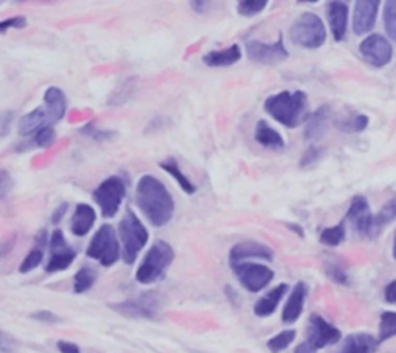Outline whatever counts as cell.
Instances as JSON below:
<instances>
[{
	"label": "cell",
	"mask_w": 396,
	"mask_h": 353,
	"mask_svg": "<svg viewBox=\"0 0 396 353\" xmlns=\"http://www.w3.org/2000/svg\"><path fill=\"white\" fill-rule=\"evenodd\" d=\"M136 203L154 228H164L173 220L176 203L165 184L156 176L143 174L136 187Z\"/></svg>",
	"instance_id": "obj_1"
},
{
	"label": "cell",
	"mask_w": 396,
	"mask_h": 353,
	"mask_svg": "<svg viewBox=\"0 0 396 353\" xmlns=\"http://www.w3.org/2000/svg\"><path fill=\"white\" fill-rule=\"evenodd\" d=\"M264 111L286 128H297L306 120L308 95L303 90H283L266 98Z\"/></svg>",
	"instance_id": "obj_2"
},
{
	"label": "cell",
	"mask_w": 396,
	"mask_h": 353,
	"mask_svg": "<svg viewBox=\"0 0 396 353\" xmlns=\"http://www.w3.org/2000/svg\"><path fill=\"white\" fill-rule=\"evenodd\" d=\"M174 262V249L170 243L157 240L149 248L146 255L143 257L140 266L137 268L136 280L141 285H151L164 279L168 268Z\"/></svg>",
	"instance_id": "obj_3"
},
{
	"label": "cell",
	"mask_w": 396,
	"mask_h": 353,
	"mask_svg": "<svg viewBox=\"0 0 396 353\" xmlns=\"http://www.w3.org/2000/svg\"><path fill=\"white\" fill-rule=\"evenodd\" d=\"M119 237L122 241V257L126 265L136 262L141 249L146 246L149 240V232L140 218L131 209L126 210L124 216L119 224Z\"/></svg>",
	"instance_id": "obj_4"
},
{
	"label": "cell",
	"mask_w": 396,
	"mask_h": 353,
	"mask_svg": "<svg viewBox=\"0 0 396 353\" xmlns=\"http://www.w3.org/2000/svg\"><path fill=\"white\" fill-rule=\"evenodd\" d=\"M342 339L341 330L330 324L322 316L311 315L306 330V339L294 353H317L328 346H334Z\"/></svg>",
	"instance_id": "obj_5"
},
{
	"label": "cell",
	"mask_w": 396,
	"mask_h": 353,
	"mask_svg": "<svg viewBox=\"0 0 396 353\" xmlns=\"http://www.w3.org/2000/svg\"><path fill=\"white\" fill-rule=\"evenodd\" d=\"M291 41L301 48H320L326 41L323 21L314 13H303L291 27Z\"/></svg>",
	"instance_id": "obj_6"
},
{
	"label": "cell",
	"mask_w": 396,
	"mask_h": 353,
	"mask_svg": "<svg viewBox=\"0 0 396 353\" xmlns=\"http://www.w3.org/2000/svg\"><path fill=\"white\" fill-rule=\"evenodd\" d=\"M120 243L117 232L111 224L100 226V229L92 237L86 249V255L97 260L100 265L106 268L115 265L120 258Z\"/></svg>",
	"instance_id": "obj_7"
},
{
	"label": "cell",
	"mask_w": 396,
	"mask_h": 353,
	"mask_svg": "<svg viewBox=\"0 0 396 353\" xmlns=\"http://www.w3.org/2000/svg\"><path fill=\"white\" fill-rule=\"evenodd\" d=\"M103 218H114L126 198V182L120 176H109L92 193Z\"/></svg>",
	"instance_id": "obj_8"
},
{
	"label": "cell",
	"mask_w": 396,
	"mask_h": 353,
	"mask_svg": "<svg viewBox=\"0 0 396 353\" xmlns=\"http://www.w3.org/2000/svg\"><path fill=\"white\" fill-rule=\"evenodd\" d=\"M48 249L50 258L46 266V271L48 274L69 270L70 265L75 262V258H77V251L69 245V241L65 240V235L60 229L53 231L52 235H50Z\"/></svg>",
	"instance_id": "obj_9"
},
{
	"label": "cell",
	"mask_w": 396,
	"mask_h": 353,
	"mask_svg": "<svg viewBox=\"0 0 396 353\" xmlns=\"http://www.w3.org/2000/svg\"><path fill=\"white\" fill-rule=\"evenodd\" d=\"M114 312L131 319H156L159 315L160 300L154 293H145L137 299H128L111 304Z\"/></svg>",
	"instance_id": "obj_10"
},
{
	"label": "cell",
	"mask_w": 396,
	"mask_h": 353,
	"mask_svg": "<svg viewBox=\"0 0 396 353\" xmlns=\"http://www.w3.org/2000/svg\"><path fill=\"white\" fill-rule=\"evenodd\" d=\"M232 270L235 275L238 277L240 283L249 293H258L261 290H264L274 279V271L271 268L259 263H250V262L235 263L232 265Z\"/></svg>",
	"instance_id": "obj_11"
},
{
	"label": "cell",
	"mask_w": 396,
	"mask_h": 353,
	"mask_svg": "<svg viewBox=\"0 0 396 353\" xmlns=\"http://www.w3.org/2000/svg\"><path fill=\"white\" fill-rule=\"evenodd\" d=\"M246 53L250 61L264 65H277L289 58V52L284 47L283 35L278 36L274 44H266L261 41H247Z\"/></svg>",
	"instance_id": "obj_12"
},
{
	"label": "cell",
	"mask_w": 396,
	"mask_h": 353,
	"mask_svg": "<svg viewBox=\"0 0 396 353\" xmlns=\"http://www.w3.org/2000/svg\"><path fill=\"white\" fill-rule=\"evenodd\" d=\"M359 53L373 67H384L392 61L393 46L382 35H370L359 46Z\"/></svg>",
	"instance_id": "obj_13"
},
{
	"label": "cell",
	"mask_w": 396,
	"mask_h": 353,
	"mask_svg": "<svg viewBox=\"0 0 396 353\" xmlns=\"http://www.w3.org/2000/svg\"><path fill=\"white\" fill-rule=\"evenodd\" d=\"M347 220H350L353 228H355L360 235L372 238L373 214L372 210H370V204L365 196L356 195L351 199L347 212Z\"/></svg>",
	"instance_id": "obj_14"
},
{
	"label": "cell",
	"mask_w": 396,
	"mask_h": 353,
	"mask_svg": "<svg viewBox=\"0 0 396 353\" xmlns=\"http://www.w3.org/2000/svg\"><path fill=\"white\" fill-rule=\"evenodd\" d=\"M381 2L378 0H358L355 4V13H353V30L358 36L367 35L373 30L378 11Z\"/></svg>",
	"instance_id": "obj_15"
},
{
	"label": "cell",
	"mask_w": 396,
	"mask_h": 353,
	"mask_svg": "<svg viewBox=\"0 0 396 353\" xmlns=\"http://www.w3.org/2000/svg\"><path fill=\"white\" fill-rule=\"evenodd\" d=\"M230 265L242 263L249 258H261V260H272V249L258 241H242L235 245L230 251Z\"/></svg>",
	"instance_id": "obj_16"
},
{
	"label": "cell",
	"mask_w": 396,
	"mask_h": 353,
	"mask_svg": "<svg viewBox=\"0 0 396 353\" xmlns=\"http://www.w3.org/2000/svg\"><path fill=\"white\" fill-rule=\"evenodd\" d=\"M328 21H330V28L334 41L342 42L347 36L348 27V5L339 0H333L328 4Z\"/></svg>",
	"instance_id": "obj_17"
},
{
	"label": "cell",
	"mask_w": 396,
	"mask_h": 353,
	"mask_svg": "<svg viewBox=\"0 0 396 353\" xmlns=\"http://www.w3.org/2000/svg\"><path fill=\"white\" fill-rule=\"evenodd\" d=\"M44 109L48 115V123L53 126L60 123L67 112V98L60 88H48L44 94Z\"/></svg>",
	"instance_id": "obj_18"
},
{
	"label": "cell",
	"mask_w": 396,
	"mask_h": 353,
	"mask_svg": "<svg viewBox=\"0 0 396 353\" xmlns=\"http://www.w3.org/2000/svg\"><path fill=\"white\" fill-rule=\"evenodd\" d=\"M331 120V107L330 106H320L317 111H314L305 120V139L306 140H319L325 136L328 130V125Z\"/></svg>",
	"instance_id": "obj_19"
},
{
	"label": "cell",
	"mask_w": 396,
	"mask_h": 353,
	"mask_svg": "<svg viewBox=\"0 0 396 353\" xmlns=\"http://www.w3.org/2000/svg\"><path fill=\"white\" fill-rule=\"evenodd\" d=\"M97 221V212L90 204L80 203L75 207L70 221V231L75 237H86Z\"/></svg>",
	"instance_id": "obj_20"
},
{
	"label": "cell",
	"mask_w": 396,
	"mask_h": 353,
	"mask_svg": "<svg viewBox=\"0 0 396 353\" xmlns=\"http://www.w3.org/2000/svg\"><path fill=\"white\" fill-rule=\"evenodd\" d=\"M306 294H308V288L305 282L296 283V287L292 288V293L289 294V299L286 302L282 313V319L284 324H294L299 321V317L303 313V305H305Z\"/></svg>",
	"instance_id": "obj_21"
},
{
	"label": "cell",
	"mask_w": 396,
	"mask_h": 353,
	"mask_svg": "<svg viewBox=\"0 0 396 353\" xmlns=\"http://www.w3.org/2000/svg\"><path fill=\"white\" fill-rule=\"evenodd\" d=\"M242 58L241 47L238 44H232L221 50H212L202 58V63L208 67H229L237 64Z\"/></svg>",
	"instance_id": "obj_22"
},
{
	"label": "cell",
	"mask_w": 396,
	"mask_h": 353,
	"mask_svg": "<svg viewBox=\"0 0 396 353\" xmlns=\"http://www.w3.org/2000/svg\"><path fill=\"white\" fill-rule=\"evenodd\" d=\"M289 287L286 283L277 285L275 288H272L267 294H264L263 297H259L258 302L254 307V313L258 317H267L275 313V310L278 308V304H280L282 299L284 297V294L288 293Z\"/></svg>",
	"instance_id": "obj_23"
},
{
	"label": "cell",
	"mask_w": 396,
	"mask_h": 353,
	"mask_svg": "<svg viewBox=\"0 0 396 353\" xmlns=\"http://www.w3.org/2000/svg\"><path fill=\"white\" fill-rule=\"evenodd\" d=\"M378 346L379 344L372 334L353 333L343 339L339 353H375Z\"/></svg>",
	"instance_id": "obj_24"
},
{
	"label": "cell",
	"mask_w": 396,
	"mask_h": 353,
	"mask_svg": "<svg viewBox=\"0 0 396 353\" xmlns=\"http://www.w3.org/2000/svg\"><path fill=\"white\" fill-rule=\"evenodd\" d=\"M50 126L48 123V115L44 107H36L31 112L25 114L19 120L18 125V132L21 136H31V134L38 132L39 130Z\"/></svg>",
	"instance_id": "obj_25"
},
{
	"label": "cell",
	"mask_w": 396,
	"mask_h": 353,
	"mask_svg": "<svg viewBox=\"0 0 396 353\" xmlns=\"http://www.w3.org/2000/svg\"><path fill=\"white\" fill-rule=\"evenodd\" d=\"M255 140L261 147L271 149H284V139L266 120H259L255 126Z\"/></svg>",
	"instance_id": "obj_26"
},
{
	"label": "cell",
	"mask_w": 396,
	"mask_h": 353,
	"mask_svg": "<svg viewBox=\"0 0 396 353\" xmlns=\"http://www.w3.org/2000/svg\"><path fill=\"white\" fill-rule=\"evenodd\" d=\"M159 165H160V168H162V170H165L168 174L173 176V178L176 179V182L179 184V187L185 193H187V195H195L198 187L190 181V178H188L187 174H183V172L181 170V167L178 164V159H176V157H166L165 161H162Z\"/></svg>",
	"instance_id": "obj_27"
},
{
	"label": "cell",
	"mask_w": 396,
	"mask_h": 353,
	"mask_svg": "<svg viewBox=\"0 0 396 353\" xmlns=\"http://www.w3.org/2000/svg\"><path fill=\"white\" fill-rule=\"evenodd\" d=\"M396 220V196L387 201L381 207V210L376 215H373V228H372V238L381 233V231Z\"/></svg>",
	"instance_id": "obj_28"
},
{
	"label": "cell",
	"mask_w": 396,
	"mask_h": 353,
	"mask_svg": "<svg viewBox=\"0 0 396 353\" xmlns=\"http://www.w3.org/2000/svg\"><path fill=\"white\" fill-rule=\"evenodd\" d=\"M97 280V271L92 266H82L73 277V291L82 294L89 291Z\"/></svg>",
	"instance_id": "obj_29"
},
{
	"label": "cell",
	"mask_w": 396,
	"mask_h": 353,
	"mask_svg": "<svg viewBox=\"0 0 396 353\" xmlns=\"http://www.w3.org/2000/svg\"><path fill=\"white\" fill-rule=\"evenodd\" d=\"M347 237V232H345V221H341L339 224L333 226V228H326L320 233V243L325 246L336 248L342 245Z\"/></svg>",
	"instance_id": "obj_30"
},
{
	"label": "cell",
	"mask_w": 396,
	"mask_h": 353,
	"mask_svg": "<svg viewBox=\"0 0 396 353\" xmlns=\"http://www.w3.org/2000/svg\"><path fill=\"white\" fill-rule=\"evenodd\" d=\"M396 336V312H384L379 321V333H378V344H381L387 339L395 338Z\"/></svg>",
	"instance_id": "obj_31"
},
{
	"label": "cell",
	"mask_w": 396,
	"mask_h": 353,
	"mask_svg": "<svg viewBox=\"0 0 396 353\" xmlns=\"http://www.w3.org/2000/svg\"><path fill=\"white\" fill-rule=\"evenodd\" d=\"M55 140H56L55 128L53 126H46V128H42L38 132L33 134L31 140L27 144L28 147L25 149H28L30 147L31 148H50L55 144Z\"/></svg>",
	"instance_id": "obj_32"
},
{
	"label": "cell",
	"mask_w": 396,
	"mask_h": 353,
	"mask_svg": "<svg viewBox=\"0 0 396 353\" xmlns=\"http://www.w3.org/2000/svg\"><path fill=\"white\" fill-rule=\"evenodd\" d=\"M296 336H297L296 330H283L280 333H277L267 341V349L272 353H282L283 350H286L291 346L294 339H296Z\"/></svg>",
	"instance_id": "obj_33"
},
{
	"label": "cell",
	"mask_w": 396,
	"mask_h": 353,
	"mask_svg": "<svg viewBox=\"0 0 396 353\" xmlns=\"http://www.w3.org/2000/svg\"><path fill=\"white\" fill-rule=\"evenodd\" d=\"M136 81V78H128V80H124L120 83V86L117 88L112 94H111V98H109V102L107 105L109 106H122L123 103L128 102V98L131 97L132 94V89H134V83Z\"/></svg>",
	"instance_id": "obj_34"
},
{
	"label": "cell",
	"mask_w": 396,
	"mask_h": 353,
	"mask_svg": "<svg viewBox=\"0 0 396 353\" xmlns=\"http://www.w3.org/2000/svg\"><path fill=\"white\" fill-rule=\"evenodd\" d=\"M42 260H44V248L35 246L28 252L27 257L22 260V263L19 266V273L21 274L31 273L33 270H36V268L42 263Z\"/></svg>",
	"instance_id": "obj_35"
},
{
	"label": "cell",
	"mask_w": 396,
	"mask_h": 353,
	"mask_svg": "<svg viewBox=\"0 0 396 353\" xmlns=\"http://www.w3.org/2000/svg\"><path fill=\"white\" fill-rule=\"evenodd\" d=\"M80 132L82 134V136H86V137L95 140V142H100V144H103V142H107V140H112L115 137L114 131L100 130V128H97L94 122L84 125Z\"/></svg>",
	"instance_id": "obj_36"
},
{
	"label": "cell",
	"mask_w": 396,
	"mask_h": 353,
	"mask_svg": "<svg viewBox=\"0 0 396 353\" xmlns=\"http://www.w3.org/2000/svg\"><path fill=\"white\" fill-rule=\"evenodd\" d=\"M384 27L385 33L396 42V0H390L384 8Z\"/></svg>",
	"instance_id": "obj_37"
},
{
	"label": "cell",
	"mask_w": 396,
	"mask_h": 353,
	"mask_svg": "<svg viewBox=\"0 0 396 353\" xmlns=\"http://www.w3.org/2000/svg\"><path fill=\"white\" fill-rule=\"evenodd\" d=\"M267 0H242L238 4V13L244 18H254V16L264 11Z\"/></svg>",
	"instance_id": "obj_38"
},
{
	"label": "cell",
	"mask_w": 396,
	"mask_h": 353,
	"mask_svg": "<svg viewBox=\"0 0 396 353\" xmlns=\"http://www.w3.org/2000/svg\"><path fill=\"white\" fill-rule=\"evenodd\" d=\"M325 154V149L319 145H311L305 153H303L301 159H300V167L301 168H309V167H314L320 159L323 157Z\"/></svg>",
	"instance_id": "obj_39"
},
{
	"label": "cell",
	"mask_w": 396,
	"mask_h": 353,
	"mask_svg": "<svg viewBox=\"0 0 396 353\" xmlns=\"http://www.w3.org/2000/svg\"><path fill=\"white\" fill-rule=\"evenodd\" d=\"M27 18L25 16H13V18H8V19H4V21H0V35H4V33H6L10 28H25L27 27Z\"/></svg>",
	"instance_id": "obj_40"
},
{
	"label": "cell",
	"mask_w": 396,
	"mask_h": 353,
	"mask_svg": "<svg viewBox=\"0 0 396 353\" xmlns=\"http://www.w3.org/2000/svg\"><path fill=\"white\" fill-rule=\"evenodd\" d=\"M13 187H14V181L11 178V174L6 170H4V168H0V199H4L10 195Z\"/></svg>",
	"instance_id": "obj_41"
},
{
	"label": "cell",
	"mask_w": 396,
	"mask_h": 353,
	"mask_svg": "<svg viewBox=\"0 0 396 353\" xmlns=\"http://www.w3.org/2000/svg\"><path fill=\"white\" fill-rule=\"evenodd\" d=\"M326 274L330 275L336 283H341V285L348 283V275H347V273H345L343 268L339 266V265H334V263L328 265L326 266Z\"/></svg>",
	"instance_id": "obj_42"
},
{
	"label": "cell",
	"mask_w": 396,
	"mask_h": 353,
	"mask_svg": "<svg viewBox=\"0 0 396 353\" xmlns=\"http://www.w3.org/2000/svg\"><path fill=\"white\" fill-rule=\"evenodd\" d=\"M31 319H35V321H39V322H44V324H50V325H53V324H60L63 319L55 315L53 312H48V310H39V312H35V313H31L30 316Z\"/></svg>",
	"instance_id": "obj_43"
},
{
	"label": "cell",
	"mask_w": 396,
	"mask_h": 353,
	"mask_svg": "<svg viewBox=\"0 0 396 353\" xmlns=\"http://www.w3.org/2000/svg\"><path fill=\"white\" fill-rule=\"evenodd\" d=\"M370 123V119L367 115L364 114H358L353 117V119L350 120L348 126L345 130L347 131H351V132H362V131H365L367 130V126Z\"/></svg>",
	"instance_id": "obj_44"
},
{
	"label": "cell",
	"mask_w": 396,
	"mask_h": 353,
	"mask_svg": "<svg viewBox=\"0 0 396 353\" xmlns=\"http://www.w3.org/2000/svg\"><path fill=\"white\" fill-rule=\"evenodd\" d=\"M14 120L13 111H0V139L8 136V132L11 131V125Z\"/></svg>",
	"instance_id": "obj_45"
},
{
	"label": "cell",
	"mask_w": 396,
	"mask_h": 353,
	"mask_svg": "<svg viewBox=\"0 0 396 353\" xmlns=\"http://www.w3.org/2000/svg\"><path fill=\"white\" fill-rule=\"evenodd\" d=\"M14 349V339L10 334L0 332V353H10Z\"/></svg>",
	"instance_id": "obj_46"
},
{
	"label": "cell",
	"mask_w": 396,
	"mask_h": 353,
	"mask_svg": "<svg viewBox=\"0 0 396 353\" xmlns=\"http://www.w3.org/2000/svg\"><path fill=\"white\" fill-rule=\"evenodd\" d=\"M16 233L11 235V237H8L6 240L4 241H0V258H4L5 255L10 254V252L14 249V245H16Z\"/></svg>",
	"instance_id": "obj_47"
},
{
	"label": "cell",
	"mask_w": 396,
	"mask_h": 353,
	"mask_svg": "<svg viewBox=\"0 0 396 353\" xmlns=\"http://www.w3.org/2000/svg\"><path fill=\"white\" fill-rule=\"evenodd\" d=\"M56 347L61 353H81L78 344L70 342V341H58Z\"/></svg>",
	"instance_id": "obj_48"
},
{
	"label": "cell",
	"mask_w": 396,
	"mask_h": 353,
	"mask_svg": "<svg viewBox=\"0 0 396 353\" xmlns=\"http://www.w3.org/2000/svg\"><path fill=\"white\" fill-rule=\"evenodd\" d=\"M67 210H69V204H67V203L60 204V206H58V207L53 210L52 218H50V220H52L53 224L61 223V220H63V218H64L65 214H67Z\"/></svg>",
	"instance_id": "obj_49"
},
{
	"label": "cell",
	"mask_w": 396,
	"mask_h": 353,
	"mask_svg": "<svg viewBox=\"0 0 396 353\" xmlns=\"http://www.w3.org/2000/svg\"><path fill=\"white\" fill-rule=\"evenodd\" d=\"M384 297L387 302H389V304L396 305V280L387 285L385 291H384Z\"/></svg>",
	"instance_id": "obj_50"
},
{
	"label": "cell",
	"mask_w": 396,
	"mask_h": 353,
	"mask_svg": "<svg viewBox=\"0 0 396 353\" xmlns=\"http://www.w3.org/2000/svg\"><path fill=\"white\" fill-rule=\"evenodd\" d=\"M393 258L396 260V232H395V241H393Z\"/></svg>",
	"instance_id": "obj_51"
}]
</instances>
